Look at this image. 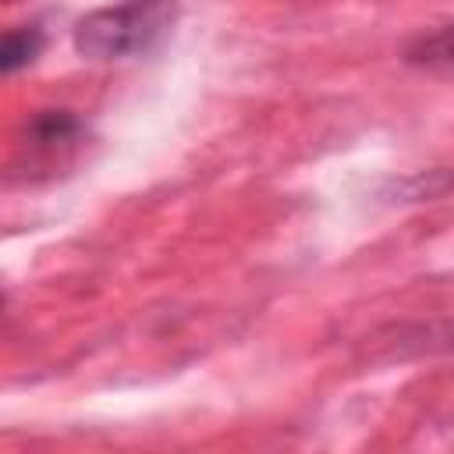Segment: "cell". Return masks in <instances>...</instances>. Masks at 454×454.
<instances>
[{
    "instance_id": "4",
    "label": "cell",
    "mask_w": 454,
    "mask_h": 454,
    "mask_svg": "<svg viewBox=\"0 0 454 454\" xmlns=\"http://www.w3.org/2000/svg\"><path fill=\"white\" fill-rule=\"evenodd\" d=\"M404 60L411 67H447V64H454V21L419 35L404 50Z\"/></svg>"
},
{
    "instance_id": "2",
    "label": "cell",
    "mask_w": 454,
    "mask_h": 454,
    "mask_svg": "<svg viewBox=\"0 0 454 454\" xmlns=\"http://www.w3.org/2000/svg\"><path fill=\"white\" fill-rule=\"evenodd\" d=\"M32 149H64L85 135V121L71 110H39L25 124Z\"/></svg>"
},
{
    "instance_id": "1",
    "label": "cell",
    "mask_w": 454,
    "mask_h": 454,
    "mask_svg": "<svg viewBox=\"0 0 454 454\" xmlns=\"http://www.w3.org/2000/svg\"><path fill=\"white\" fill-rule=\"evenodd\" d=\"M174 21L177 0H121L78 18L71 39L85 60H128L149 53Z\"/></svg>"
},
{
    "instance_id": "3",
    "label": "cell",
    "mask_w": 454,
    "mask_h": 454,
    "mask_svg": "<svg viewBox=\"0 0 454 454\" xmlns=\"http://www.w3.org/2000/svg\"><path fill=\"white\" fill-rule=\"evenodd\" d=\"M43 46H46V32L39 25H18V28H11L4 35V43H0V71L4 74H18L21 67H28V64L39 60Z\"/></svg>"
}]
</instances>
